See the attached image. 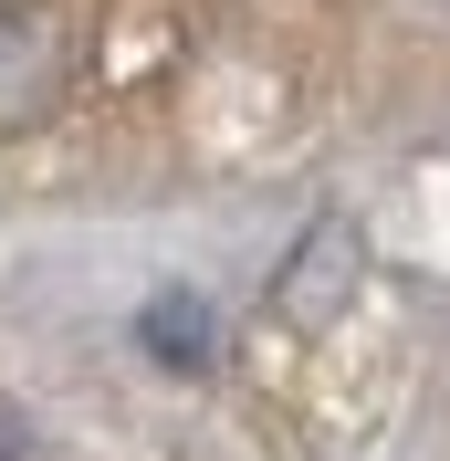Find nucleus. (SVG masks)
<instances>
[{
    "label": "nucleus",
    "mask_w": 450,
    "mask_h": 461,
    "mask_svg": "<svg viewBox=\"0 0 450 461\" xmlns=\"http://www.w3.org/2000/svg\"><path fill=\"white\" fill-rule=\"evenodd\" d=\"M42 95H53V32L0 11V115H42Z\"/></svg>",
    "instance_id": "obj_1"
},
{
    "label": "nucleus",
    "mask_w": 450,
    "mask_h": 461,
    "mask_svg": "<svg viewBox=\"0 0 450 461\" xmlns=\"http://www.w3.org/2000/svg\"><path fill=\"white\" fill-rule=\"evenodd\" d=\"M137 336H147V357H168V367H199V357H210V304H199L189 284H168V294L137 315Z\"/></svg>",
    "instance_id": "obj_3"
},
{
    "label": "nucleus",
    "mask_w": 450,
    "mask_h": 461,
    "mask_svg": "<svg viewBox=\"0 0 450 461\" xmlns=\"http://www.w3.org/2000/svg\"><path fill=\"white\" fill-rule=\"evenodd\" d=\"M346 273H356V230H314V241H304V252H293V284H283V315H325V304H346Z\"/></svg>",
    "instance_id": "obj_2"
}]
</instances>
